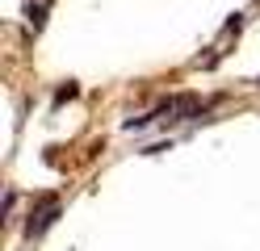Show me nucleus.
<instances>
[{
	"label": "nucleus",
	"instance_id": "f257e3e1",
	"mask_svg": "<svg viewBox=\"0 0 260 251\" xmlns=\"http://www.w3.org/2000/svg\"><path fill=\"white\" fill-rule=\"evenodd\" d=\"M55 218H59V201L55 197H38V205L29 209V222H25V239H42V234L55 226Z\"/></svg>",
	"mask_w": 260,
	"mask_h": 251
},
{
	"label": "nucleus",
	"instance_id": "f03ea898",
	"mask_svg": "<svg viewBox=\"0 0 260 251\" xmlns=\"http://www.w3.org/2000/svg\"><path fill=\"white\" fill-rule=\"evenodd\" d=\"M25 21L34 25V29H42V21H46V5H34V0H29V5H25Z\"/></svg>",
	"mask_w": 260,
	"mask_h": 251
},
{
	"label": "nucleus",
	"instance_id": "7ed1b4c3",
	"mask_svg": "<svg viewBox=\"0 0 260 251\" xmlns=\"http://www.w3.org/2000/svg\"><path fill=\"white\" fill-rule=\"evenodd\" d=\"M76 92H80V88H76V84H63V88L55 92V105H63V100H72Z\"/></svg>",
	"mask_w": 260,
	"mask_h": 251
},
{
	"label": "nucleus",
	"instance_id": "20e7f679",
	"mask_svg": "<svg viewBox=\"0 0 260 251\" xmlns=\"http://www.w3.org/2000/svg\"><path fill=\"white\" fill-rule=\"evenodd\" d=\"M256 88H260V80H256Z\"/></svg>",
	"mask_w": 260,
	"mask_h": 251
}]
</instances>
